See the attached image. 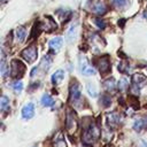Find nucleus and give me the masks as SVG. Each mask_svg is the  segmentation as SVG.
<instances>
[{
	"label": "nucleus",
	"mask_w": 147,
	"mask_h": 147,
	"mask_svg": "<svg viewBox=\"0 0 147 147\" xmlns=\"http://www.w3.org/2000/svg\"><path fill=\"white\" fill-rule=\"evenodd\" d=\"M126 87H127V79L126 78H122L118 82V90L119 91H124Z\"/></svg>",
	"instance_id": "25"
},
{
	"label": "nucleus",
	"mask_w": 147,
	"mask_h": 147,
	"mask_svg": "<svg viewBox=\"0 0 147 147\" xmlns=\"http://www.w3.org/2000/svg\"><path fill=\"white\" fill-rule=\"evenodd\" d=\"M100 136V130H99V126L94 123H91L90 126L84 131L83 133V142H85L86 145H92Z\"/></svg>",
	"instance_id": "1"
},
{
	"label": "nucleus",
	"mask_w": 147,
	"mask_h": 147,
	"mask_svg": "<svg viewBox=\"0 0 147 147\" xmlns=\"http://www.w3.org/2000/svg\"><path fill=\"white\" fill-rule=\"evenodd\" d=\"M37 55H38V52H37V47L34 45H31L29 47H26L23 52H22V57L29 62V63H32L37 60Z\"/></svg>",
	"instance_id": "4"
},
{
	"label": "nucleus",
	"mask_w": 147,
	"mask_h": 147,
	"mask_svg": "<svg viewBox=\"0 0 147 147\" xmlns=\"http://www.w3.org/2000/svg\"><path fill=\"white\" fill-rule=\"evenodd\" d=\"M13 88H14V91H15L16 93H20V92L23 90V84H22V82H15V83L13 84Z\"/></svg>",
	"instance_id": "26"
},
{
	"label": "nucleus",
	"mask_w": 147,
	"mask_h": 147,
	"mask_svg": "<svg viewBox=\"0 0 147 147\" xmlns=\"http://www.w3.org/2000/svg\"><path fill=\"white\" fill-rule=\"evenodd\" d=\"M80 71H82V74L85 75V76H92V75L95 74V70L93 69V67L90 65V64L86 62L85 59H83V60L80 61Z\"/></svg>",
	"instance_id": "6"
},
{
	"label": "nucleus",
	"mask_w": 147,
	"mask_h": 147,
	"mask_svg": "<svg viewBox=\"0 0 147 147\" xmlns=\"http://www.w3.org/2000/svg\"><path fill=\"white\" fill-rule=\"evenodd\" d=\"M82 99V94H80V88L77 82L72 83L70 86V101L72 103H77L79 102Z\"/></svg>",
	"instance_id": "5"
},
{
	"label": "nucleus",
	"mask_w": 147,
	"mask_h": 147,
	"mask_svg": "<svg viewBox=\"0 0 147 147\" xmlns=\"http://www.w3.org/2000/svg\"><path fill=\"white\" fill-rule=\"evenodd\" d=\"M54 147H67V142H65L64 137L61 132L57 133V136L54 139Z\"/></svg>",
	"instance_id": "15"
},
{
	"label": "nucleus",
	"mask_w": 147,
	"mask_h": 147,
	"mask_svg": "<svg viewBox=\"0 0 147 147\" xmlns=\"http://www.w3.org/2000/svg\"><path fill=\"white\" fill-rule=\"evenodd\" d=\"M8 108H9V100L6 95H2L0 100V109L1 111H6Z\"/></svg>",
	"instance_id": "20"
},
{
	"label": "nucleus",
	"mask_w": 147,
	"mask_h": 147,
	"mask_svg": "<svg viewBox=\"0 0 147 147\" xmlns=\"http://www.w3.org/2000/svg\"><path fill=\"white\" fill-rule=\"evenodd\" d=\"M10 75L11 77L14 78H20L22 77V75L24 74V64L21 62V61H17V60H13L11 63H10Z\"/></svg>",
	"instance_id": "2"
},
{
	"label": "nucleus",
	"mask_w": 147,
	"mask_h": 147,
	"mask_svg": "<svg viewBox=\"0 0 147 147\" xmlns=\"http://www.w3.org/2000/svg\"><path fill=\"white\" fill-rule=\"evenodd\" d=\"M41 103H42V106H45V107H51V106L54 103V100H53L52 96H49L48 94H45V95L42 96V99H41Z\"/></svg>",
	"instance_id": "21"
},
{
	"label": "nucleus",
	"mask_w": 147,
	"mask_h": 147,
	"mask_svg": "<svg viewBox=\"0 0 147 147\" xmlns=\"http://www.w3.org/2000/svg\"><path fill=\"white\" fill-rule=\"evenodd\" d=\"M145 126H147V116L145 117Z\"/></svg>",
	"instance_id": "31"
},
{
	"label": "nucleus",
	"mask_w": 147,
	"mask_h": 147,
	"mask_svg": "<svg viewBox=\"0 0 147 147\" xmlns=\"http://www.w3.org/2000/svg\"><path fill=\"white\" fill-rule=\"evenodd\" d=\"M92 10H93L95 14H98V15H103V14L107 11V6H106L103 2L99 1V2H96V3L93 6Z\"/></svg>",
	"instance_id": "11"
},
{
	"label": "nucleus",
	"mask_w": 147,
	"mask_h": 147,
	"mask_svg": "<svg viewBox=\"0 0 147 147\" xmlns=\"http://www.w3.org/2000/svg\"><path fill=\"white\" fill-rule=\"evenodd\" d=\"M15 36H16V40L20 42H23V40L25 39L26 36V29L24 26H18L15 31Z\"/></svg>",
	"instance_id": "13"
},
{
	"label": "nucleus",
	"mask_w": 147,
	"mask_h": 147,
	"mask_svg": "<svg viewBox=\"0 0 147 147\" xmlns=\"http://www.w3.org/2000/svg\"><path fill=\"white\" fill-rule=\"evenodd\" d=\"M108 119H109V123L110 124H114V125H117L122 122V117L119 116V114L117 113H111L108 115Z\"/></svg>",
	"instance_id": "16"
},
{
	"label": "nucleus",
	"mask_w": 147,
	"mask_h": 147,
	"mask_svg": "<svg viewBox=\"0 0 147 147\" xmlns=\"http://www.w3.org/2000/svg\"><path fill=\"white\" fill-rule=\"evenodd\" d=\"M98 68L100 70L101 74H106L109 68H110V63H109V60L107 56H103V57H100L99 61H98Z\"/></svg>",
	"instance_id": "7"
},
{
	"label": "nucleus",
	"mask_w": 147,
	"mask_h": 147,
	"mask_svg": "<svg viewBox=\"0 0 147 147\" xmlns=\"http://www.w3.org/2000/svg\"><path fill=\"white\" fill-rule=\"evenodd\" d=\"M63 78H64V71L63 70H57L52 75V83L54 85H57L63 80Z\"/></svg>",
	"instance_id": "12"
},
{
	"label": "nucleus",
	"mask_w": 147,
	"mask_h": 147,
	"mask_svg": "<svg viewBox=\"0 0 147 147\" xmlns=\"http://www.w3.org/2000/svg\"><path fill=\"white\" fill-rule=\"evenodd\" d=\"M144 16H145V17H146V18H147V10H146V11H145V15H144Z\"/></svg>",
	"instance_id": "32"
},
{
	"label": "nucleus",
	"mask_w": 147,
	"mask_h": 147,
	"mask_svg": "<svg viewBox=\"0 0 147 147\" xmlns=\"http://www.w3.org/2000/svg\"><path fill=\"white\" fill-rule=\"evenodd\" d=\"M110 1H111V3H113L114 6H116V7H122L123 5L126 3V0H110Z\"/></svg>",
	"instance_id": "29"
},
{
	"label": "nucleus",
	"mask_w": 147,
	"mask_h": 147,
	"mask_svg": "<svg viewBox=\"0 0 147 147\" xmlns=\"http://www.w3.org/2000/svg\"><path fill=\"white\" fill-rule=\"evenodd\" d=\"M77 126H78V123H77V118H76L75 114L72 111H69L68 115H67V118H65V130H67V132L72 134L77 130Z\"/></svg>",
	"instance_id": "3"
},
{
	"label": "nucleus",
	"mask_w": 147,
	"mask_h": 147,
	"mask_svg": "<svg viewBox=\"0 0 147 147\" xmlns=\"http://www.w3.org/2000/svg\"><path fill=\"white\" fill-rule=\"evenodd\" d=\"M76 30H77V25H71L70 29L68 30L67 39H68L69 42H72V40L75 39V37H76Z\"/></svg>",
	"instance_id": "17"
},
{
	"label": "nucleus",
	"mask_w": 147,
	"mask_h": 147,
	"mask_svg": "<svg viewBox=\"0 0 147 147\" xmlns=\"http://www.w3.org/2000/svg\"><path fill=\"white\" fill-rule=\"evenodd\" d=\"M132 83H134V84H137V85L140 86L141 84L146 83V77L144 75H141V74H136L133 76V78H132Z\"/></svg>",
	"instance_id": "18"
},
{
	"label": "nucleus",
	"mask_w": 147,
	"mask_h": 147,
	"mask_svg": "<svg viewBox=\"0 0 147 147\" xmlns=\"http://www.w3.org/2000/svg\"><path fill=\"white\" fill-rule=\"evenodd\" d=\"M62 44H63L62 38H61V37H55V38H53V39L49 41V44H48V45H49V47H51L53 51L57 52V51L61 48Z\"/></svg>",
	"instance_id": "10"
},
{
	"label": "nucleus",
	"mask_w": 147,
	"mask_h": 147,
	"mask_svg": "<svg viewBox=\"0 0 147 147\" xmlns=\"http://www.w3.org/2000/svg\"><path fill=\"white\" fill-rule=\"evenodd\" d=\"M131 93L134 94V95H138L140 93V86L134 84V83H132V85H131Z\"/></svg>",
	"instance_id": "27"
},
{
	"label": "nucleus",
	"mask_w": 147,
	"mask_h": 147,
	"mask_svg": "<svg viewBox=\"0 0 147 147\" xmlns=\"http://www.w3.org/2000/svg\"><path fill=\"white\" fill-rule=\"evenodd\" d=\"M86 88H87V92H88V94H90L91 96H96V95H98V91H96V88H95V86H94L93 84L88 83Z\"/></svg>",
	"instance_id": "23"
},
{
	"label": "nucleus",
	"mask_w": 147,
	"mask_h": 147,
	"mask_svg": "<svg viewBox=\"0 0 147 147\" xmlns=\"http://www.w3.org/2000/svg\"><path fill=\"white\" fill-rule=\"evenodd\" d=\"M0 71H1V76L6 77L7 72H8V68H7V62H6V55L3 52H1V61H0Z\"/></svg>",
	"instance_id": "14"
},
{
	"label": "nucleus",
	"mask_w": 147,
	"mask_h": 147,
	"mask_svg": "<svg viewBox=\"0 0 147 147\" xmlns=\"http://www.w3.org/2000/svg\"><path fill=\"white\" fill-rule=\"evenodd\" d=\"M34 115V106L32 103H28L26 106L23 107L22 109V117L25 119H30L32 118Z\"/></svg>",
	"instance_id": "8"
},
{
	"label": "nucleus",
	"mask_w": 147,
	"mask_h": 147,
	"mask_svg": "<svg viewBox=\"0 0 147 147\" xmlns=\"http://www.w3.org/2000/svg\"><path fill=\"white\" fill-rule=\"evenodd\" d=\"M110 102H111V100H110L109 96H107V95L102 96V99H101V103L103 105V107H108V106L110 105Z\"/></svg>",
	"instance_id": "28"
},
{
	"label": "nucleus",
	"mask_w": 147,
	"mask_h": 147,
	"mask_svg": "<svg viewBox=\"0 0 147 147\" xmlns=\"http://www.w3.org/2000/svg\"><path fill=\"white\" fill-rule=\"evenodd\" d=\"M94 22H95V24L100 28V29H103L105 26H106V23H105V21H102V20H100V18H94L93 20Z\"/></svg>",
	"instance_id": "30"
},
{
	"label": "nucleus",
	"mask_w": 147,
	"mask_h": 147,
	"mask_svg": "<svg viewBox=\"0 0 147 147\" xmlns=\"http://www.w3.org/2000/svg\"><path fill=\"white\" fill-rule=\"evenodd\" d=\"M144 125H145L144 119L138 118V119H136V121H134V125H133V127H134V130H136V131H140V130L142 129V126H144Z\"/></svg>",
	"instance_id": "24"
},
{
	"label": "nucleus",
	"mask_w": 147,
	"mask_h": 147,
	"mask_svg": "<svg viewBox=\"0 0 147 147\" xmlns=\"http://www.w3.org/2000/svg\"><path fill=\"white\" fill-rule=\"evenodd\" d=\"M118 70L121 72H125V74H130V67H129V63L126 61H123L118 64Z\"/></svg>",
	"instance_id": "22"
},
{
	"label": "nucleus",
	"mask_w": 147,
	"mask_h": 147,
	"mask_svg": "<svg viewBox=\"0 0 147 147\" xmlns=\"http://www.w3.org/2000/svg\"><path fill=\"white\" fill-rule=\"evenodd\" d=\"M103 87L107 91H114L115 87V79L114 78H108L103 82Z\"/></svg>",
	"instance_id": "19"
},
{
	"label": "nucleus",
	"mask_w": 147,
	"mask_h": 147,
	"mask_svg": "<svg viewBox=\"0 0 147 147\" xmlns=\"http://www.w3.org/2000/svg\"><path fill=\"white\" fill-rule=\"evenodd\" d=\"M40 28H41V30L49 32V31H53L54 29H56V24L54 23V21L51 17H46L45 22L40 24Z\"/></svg>",
	"instance_id": "9"
}]
</instances>
